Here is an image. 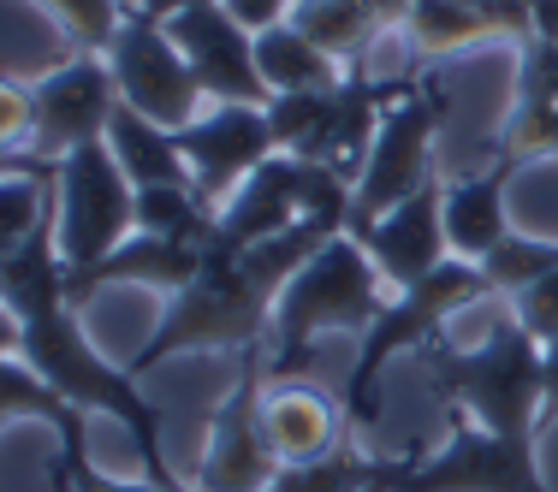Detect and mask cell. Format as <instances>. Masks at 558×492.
Listing matches in <instances>:
<instances>
[{
    "label": "cell",
    "mask_w": 558,
    "mask_h": 492,
    "mask_svg": "<svg viewBox=\"0 0 558 492\" xmlns=\"http://www.w3.org/2000/svg\"><path fill=\"white\" fill-rule=\"evenodd\" d=\"M339 232H351V225L298 220L291 232L268 237V244H250V249L208 244L203 279L167 303V321L155 327V339L125 368L131 374H149V368H161L184 350H250V344H268L279 291L310 268V256H322Z\"/></svg>",
    "instance_id": "6da1fadb"
},
{
    "label": "cell",
    "mask_w": 558,
    "mask_h": 492,
    "mask_svg": "<svg viewBox=\"0 0 558 492\" xmlns=\"http://www.w3.org/2000/svg\"><path fill=\"white\" fill-rule=\"evenodd\" d=\"M416 362L451 416L482 421L487 433L535 439L547 421V344L517 321V309L499 315L482 344H451L440 332L416 350Z\"/></svg>",
    "instance_id": "7a4b0ae2"
},
{
    "label": "cell",
    "mask_w": 558,
    "mask_h": 492,
    "mask_svg": "<svg viewBox=\"0 0 558 492\" xmlns=\"http://www.w3.org/2000/svg\"><path fill=\"white\" fill-rule=\"evenodd\" d=\"M7 356H24L60 397H72L84 416H113L119 428L137 439V457H143V481H161L179 487L167 451H161V416L149 409V397L137 392V374L125 362H108V356L89 344V332L77 327L72 303H54V309H36L24 321L7 315Z\"/></svg>",
    "instance_id": "3957f363"
},
{
    "label": "cell",
    "mask_w": 558,
    "mask_h": 492,
    "mask_svg": "<svg viewBox=\"0 0 558 492\" xmlns=\"http://www.w3.org/2000/svg\"><path fill=\"white\" fill-rule=\"evenodd\" d=\"M475 303H494V285H487V273L475 268V261H458V256H451L446 268H434L422 285L398 291L387 303V315L356 339V362H351V374H344V416H351L356 439L380 421V374H387L392 356L434 344L463 309H475Z\"/></svg>",
    "instance_id": "277c9868"
},
{
    "label": "cell",
    "mask_w": 558,
    "mask_h": 492,
    "mask_svg": "<svg viewBox=\"0 0 558 492\" xmlns=\"http://www.w3.org/2000/svg\"><path fill=\"white\" fill-rule=\"evenodd\" d=\"M387 303H392V285L375 273L368 249L356 244L351 232H339L322 256H310V268L279 291L274 332H268L274 368L291 374V368L303 362L315 332H356V339H363V332L387 315Z\"/></svg>",
    "instance_id": "5b68a950"
},
{
    "label": "cell",
    "mask_w": 558,
    "mask_h": 492,
    "mask_svg": "<svg viewBox=\"0 0 558 492\" xmlns=\"http://www.w3.org/2000/svg\"><path fill=\"white\" fill-rule=\"evenodd\" d=\"M446 125V89L440 77L416 84L410 96H398L387 119L375 131V149H368V167L356 179L351 196V220H380L392 214L398 202L422 196L428 184H440V167H434V137Z\"/></svg>",
    "instance_id": "8992f818"
},
{
    "label": "cell",
    "mask_w": 558,
    "mask_h": 492,
    "mask_svg": "<svg viewBox=\"0 0 558 492\" xmlns=\"http://www.w3.org/2000/svg\"><path fill=\"white\" fill-rule=\"evenodd\" d=\"M137 225V184L113 161L108 143L60 161V261L65 273H84L108 261Z\"/></svg>",
    "instance_id": "52a82bcc"
},
{
    "label": "cell",
    "mask_w": 558,
    "mask_h": 492,
    "mask_svg": "<svg viewBox=\"0 0 558 492\" xmlns=\"http://www.w3.org/2000/svg\"><path fill=\"white\" fill-rule=\"evenodd\" d=\"M262 392H268V344L238 350V380L215 404L208 445L196 463V492H268L279 457L262 428Z\"/></svg>",
    "instance_id": "ba28073f"
},
{
    "label": "cell",
    "mask_w": 558,
    "mask_h": 492,
    "mask_svg": "<svg viewBox=\"0 0 558 492\" xmlns=\"http://www.w3.org/2000/svg\"><path fill=\"white\" fill-rule=\"evenodd\" d=\"M108 65H113V84H119V101L125 108H137L143 119H155V125L167 131H184L191 119H203L215 101L203 96V84H196L191 60L179 54V42L167 36L161 19H149V12H125V24H119L113 48H108Z\"/></svg>",
    "instance_id": "9c48e42d"
},
{
    "label": "cell",
    "mask_w": 558,
    "mask_h": 492,
    "mask_svg": "<svg viewBox=\"0 0 558 492\" xmlns=\"http://www.w3.org/2000/svg\"><path fill=\"white\" fill-rule=\"evenodd\" d=\"M119 108V84L108 54H72L65 65L31 84V131L12 155H36V161H65V155L108 143Z\"/></svg>",
    "instance_id": "30bf717a"
},
{
    "label": "cell",
    "mask_w": 558,
    "mask_h": 492,
    "mask_svg": "<svg viewBox=\"0 0 558 492\" xmlns=\"http://www.w3.org/2000/svg\"><path fill=\"white\" fill-rule=\"evenodd\" d=\"M398 492H553V487L541 475L535 439H505L470 416H451L446 445L434 457L416 451Z\"/></svg>",
    "instance_id": "8fae6325"
},
{
    "label": "cell",
    "mask_w": 558,
    "mask_h": 492,
    "mask_svg": "<svg viewBox=\"0 0 558 492\" xmlns=\"http://www.w3.org/2000/svg\"><path fill=\"white\" fill-rule=\"evenodd\" d=\"M172 137H179L184 161H191V184L203 190L208 208H226L279 155L268 108H244V101H215L203 119H191Z\"/></svg>",
    "instance_id": "7c38bea8"
},
{
    "label": "cell",
    "mask_w": 558,
    "mask_h": 492,
    "mask_svg": "<svg viewBox=\"0 0 558 492\" xmlns=\"http://www.w3.org/2000/svg\"><path fill=\"white\" fill-rule=\"evenodd\" d=\"M167 36L179 42V54L191 60L196 84L208 101H244V108H268L274 89L256 65V30L232 19V7H191L179 19H167Z\"/></svg>",
    "instance_id": "4fadbf2b"
},
{
    "label": "cell",
    "mask_w": 558,
    "mask_h": 492,
    "mask_svg": "<svg viewBox=\"0 0 558 492\" xmlns=\"http://www.w3.org/2000/svg\"><path fill=\"white\" fill-rule=\"evenodd\" d=\"M351 237L368 249V261H375V273L398 291L422 285L434 268H446L451 261V244H446V179L428 184L422 196H410V202H398L392 214L380 220H351Z\"/></svg>",
    "instance_id": "5bb4252c"
},
{
    "label": "cell",
    "mask_w": 558,
    "mask_h": 492,
    "mask_svg": "<svg viewBox=\"0 0 558 492\" xmlns=\"http://www.w3.org/2000/svg\"><path fill=\"white\" fill-rule=\"evenodd\" d=\"M203 268H208L203 244L131 232L108 261H96V268H84V273H65V297H72V309L101 285H155V291H172V297H179V291H191L196 279H203Z\"/></svg>",
    "instance_id": "9a60e30c"
},
{
    "label": "cell",
    "mask_w": 558,
    "mask_h": 492,
    "mask_svg": "<svg viewBox=\"0 0 558 492\" xmlns=\"http://www.w3.org/2000/svg\"><path fill=\"white\" fill-rule=\"evenodd\" d=\"M262 428H268V445L286 463H310V457H327L339 451L351 433V416H344V397H327L322 385H291V380H274L262 392Z\"/></svg>",
    "instance_id": "2e32d148"
},
{
    "label": "cell",
    "mask_w": 558,
    "mask_h": 492,
    "mask_svg": "<svg viewBox=\"0 0 558 492\" xmlns=\"http://www.w3.org/2000/svg\"><path fill=\"white\" fill-rule=\"evenodd\" d=\"M404 48L410 54H458V48H475V42H494V36H511L517 48L535 36V12L529 0L517 7H470V0H416L404 19Z\"/></svg>",
    "instance_id": "e0dca14e"
},
{
    "label": "cell",
    "mask_w": 558,
    "mask_h": 492,
    "mask_svg": "<svg viewBox=\"0 0 558 492\" xmlns=\"http://www.w3.org/2000/svg\"><path fill=\"white\" fill-rule=\"evenodd\" d=\"M517 179V161L494 155L487 172L470 179H446V244L458 261H487L511 237V214H505V184Z\"/></svg>",
    "instance_id": "ac0fdd59"
},
{
    "label": "cell",
    "mask_w": 558,
    "mask_h": 492,
    "mask_svg": "<svg viewBox=\"0 0 558 492\" xmlns=\"http://www.w3.org/2000/svg\"><path fill=\"white\" fill-rule=\"evenodd\" d=\"M410 463H416V451L375 457L363 439H344L339 451H327V457L286 463V469L274 475L268 492H375V487L398 492V487H404V475H410Z\"/></svg>",
    "instance_id": "d6986e66"
},
{
    "label": "cell",
    "mask_w": 558,
    "mask_h": 492,
    "mask_svg": "<svg viewBox=\"0 0 558 492\" xmlns=\"http://www.w3.org/2000/svg\"><path fill=\"white\" fill-rule=\"evenodd\" d=\"M291 24H298L315 48H327L344 72L363 65L392 36V24L380 19L368 0H298V7H291Z\"/></svg>",
    "instance_id": "ffe728a7"
},
{
    "label": "cell",
    "mask_w": 558,
    "mask_h": 492,
    "mask_svg": "<svg viewBox=\"0 0 558 492\" xmlns=\"http://www.w3.org/2000/svg\"><path fill=\"white\" fill-rule=\"evenodd\" d=\"M108 149L137 190H149V184H191V161H184L179 137L167 125H155V119H143L137 108H125V101L113 108Z\"/></svg>",
    "instance_id": "44dd1931"
},
{
    "label": "cell",
    "mask_w": 558,
    "mask_h": 492,
    "mask_svg": "<svg viewBox=\"0 0 558 492\" xmlns=\"http://www.w3.org/2000/svg\"><path fill=\"white\" fill-rule=\"evenodd\" d=\"M256 65H262L274 96H310V89H339L344 84V65L327 54V48H315L291 19L256 36Z\"/></svg>",
    "instance_id": "7402d4cb"
},
{
    "label": "cell",
    "mask_w": 558,
    "mask_h": 492,
    "mask_svg": "<svg viewBox=\"0 0 558 492\" xmlns=\"http://www.w3.org/2000/svg\"><path fill=\"white\" fill-rule=\"evenodd\" d=\"M137 232L208 249L220 232V208H208L196 184H149V190H137Z\"/></svg>",
    "instance_id": "603a6c76"
},
{
    "label": "cell",
    "mask_w": 558,
    "mask_h": 492,
    "mask_svg": "<svg viewBox=\"0 0 558 492\" xmlns=\"http://www.w3.org/2000/svg\"><path fill=\"white\" fill-rule=\"evenodd\" d=\"M475 268L487 273V285H494V297H523V291H535L547 273H558V244H541V237H505L487 261H475Z\"/></svg>",
    "instance_id": "cb8c5ba5"
},
{
    "label": "cell",
    "mask_w": 558,
    "mask_h": 492,
    "mask_svg": "<svg viewBox=\"0 0 558 492\" xmlns=\"http://www.w3.org/2000/svg\"><path fill=\"white\" fill-rule=\"evenodd\" d=\"M36 7H48L65 24L72 54H108L119 24H125V7H119V0H36Z\"/></svg>",
    "instance_id": "d4e9b609"
},
{
    "label": "cell",
    "mask_w": 558,
    "mask_h": 492,
    "mask_svg": "<svg viewBox=\"0 0 558 492\" xmlns=\"http://www.w3.org/2000/svg\"><path fill=\"white\" fill-rule=\"evenodd\" d=\"M494 155H505V161H517V167L547 161V155L558 161V108H547V101H517Z\"/></svg>",
    "instance_id": "484cf974"
},
{
    "label": "cell",
    "mask_w": 558,
    "mask_h": 492,
    "mask_svg": "<svg viewBox=\"0 0 558 492\" xmlns=\"http://www.w3.org/2000/svg\"><path fill=\"white\" fill-rule=\"evenodd\" d=\"M517 101L558 108V42H547V36H529L517 48Z\"/></svg>",
    "instance_id": "4316f807"
},
{
    "label": "cell",
    "mask_w": 558,
    "mask_h": 492,
    "mask_svg": "<svg viewBox=\"0 0 558 492\" xmlns=\"http://www.w3.org/2000/svg\"><path fill=\"white\" fill-rule=\"evenodd\" d=\"M60 492H196V487H161V481H113L89 463V451H60Z\"/></svg>",
    "instance_id": "83f0119b"
},
{
    "label": "cell",
    "mask_w": 558,
    "mask_h": 492,
    "mask_svg": "<svg viewBox=\"0 0 558 492\" xmlns=\"http://www.w3.org/2000/svg\"><path fill=\"white\" fill-rule=\"evenodd\" d=\"M226 7H232V19L244 24V30L262 36V30H274V24H286L298 0H226Z\"/></svg>",
    "instance_id": "f1b7e54d"
},
{
    "label": "cell",
    "mask_w": 558,
    "mask_h": 492,
    "mask_svg": "<svg viewBox=\"0 0 558 492\" xmlns=\"http://www.w3.org/2000/svg\"><path fill=\"white\" fill-rule=\"evenodd\" d=\"M191 7H220V0H143V12H149V19H179V12H191Z\"/></svg>",
    "instance_id": "f546056e"
},
{
    "label": "cell",
    "mask_w": 558,
    "mask_h": 492,
    "mask_svg": "<svg viewBox=\"0 0 558 492\" xmlns=\"http://www.w3.org/2000/svg\"><path fill=\"white\" fill-rule=\"evenodd\" d=\"M529 12H535V36L558 42V0H529Z\"/></svg>",
    "instance_id": "4dcf8cb0"
},
{
    "label": "cell",
    "mask_w": 558,
    "mask_h": 492,
    "mask_svg": "<svg viewBox=\"0 0 558 492\" xmlns=\"http://www.w3.org/2000/svg\"><path fill=\"white\" fill-rule=\"evenodd\" d=\"M547 421H558V344H547Z\"/></svg>",
    "instance_id": "1f68e13d"
},
{
    "label": "cell",
    "mask_w": 558,
    "mask_h": 492,
    "mask_svg": "<svg viewBox=\"0 0 558 492\" xmlns=\"http://www.w3.org/2000/svg\"><path fill=\"white\" fill-rule=\"evenodd\" d=\"M368 7H375L392 30H404V19H410V7H416V0H368Z\"/></svg>",
    "instance_id": "d6a6232c"
},
{
    "label": "cell",
    "mask_w": 558,
    "mask_h": 492,
    "mask_svg": "<svg viewBox=\"0 0 558 492\" xmlns=\"http://www.w3.org/2000/svg\"><path fill=\"white\" fill-rule=\"evenodd\" d=\"M470 7H517V0H470Z\"/></svg>",
    "instance_id": "836d02e7"
},
{
    "label": "cell",
    "mask_w": 558,
    "mask_h": 492,
    "mask_svg": "<svg viewBox=\"0 0 558 492\" xmlns=\"http://www.w3.org/2000/svg\"><path fill=\"white\" fill-rule=\"evenodd\" d=\"M119 7H125V12H137V7H143V0H119Z\"/></svg>",
    "instance_id": "e575fe53"
}]
</instances>
